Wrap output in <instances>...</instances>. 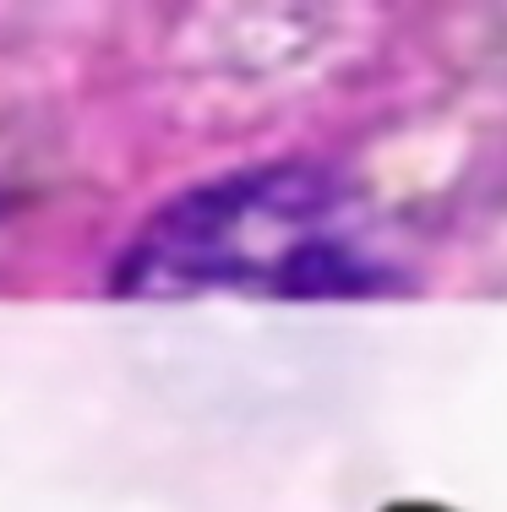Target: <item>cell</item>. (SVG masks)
I'll return each instance as SVG.
<instances>
[{
  "mask_svg": "<svg viewBox=\"0 0 507 512\" xmlns=\"http://www.w3.org/2000/svg\"><path fill=\"white\" fill-rule=\"evenodd\" d=\"M404 278L393 235L349 180L268 164L191 186L148 218L115 262V289L142 300L268 295L366 300Z\"/></svg>",
  "mask_w": 507,
  "mask_h": 512,
  "instance_id": "6da1fadb",
  "label": "cell"
}]
</instances>
